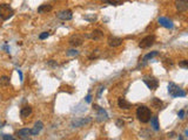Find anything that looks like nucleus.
Instances as JSON below:
<instances>
[{
  "mask_svg": "<svg viewBox=\"0 0 188 140\" xmlns=\"http://www.w3.org/2000/svg\"><path fill=\"white\" fill-rule=\"evenodd\" d=\"M136 117L141 122L146 124L151 120V117H152V111L149 110V107L145 106V105H141L136 109Z\"/></svg>",
  "mask_w": 188,
  "mask_h": 140,
  "instance_id": "obj_1",
  "label": "nucleus"
},
{
  "mask_svg": "<svg viewBox=\"0 0 188 140\" xmlns=\"http://www.w3.org/2000/svg\"><path fill=\"white\" fill-rule=\"evenodd\" d=\"M67 56H78L79 55V52L75 50V49H71V50H67Z\"/></svg>",
  "mask_w": 188,
  "mask_h": 140,
  "instance_id": "obj_25",
  "label": "nucleus"
},
{
  "mask_svg": "<svg viewBox=\"0 0 188 140\" xmlns=\"http://www.w3.org/2000/svg\"><path fill=\"white\" fill-rule=\"evenodd\" d=\"M13 14H14V11L9 5H7V4H1L0 5V19L9 20V18L13 17Z\"/></svg>",
  "mask_w": 188,
  "mask_h": 140,
  "instance_id": "obj_3",
  "label": "nucleus"
},
{
  "mask_svg": "<svg viewBox=\"0 0 188 140\" xmlns=\"http://www.w3.org/2000/svg\"><path fill=\"white\" fill-rule=\"evenodd\" d=\"M159 55V52H148L146 56H145V59H143V61H148V60H151V59H153V57H155V56H158Z\"/></svg>",
  "mask_w": 188,
  "mask_h": 140,
  "instance_id": "obj_22",
  "label": "nucleus"
},
{
  "mask_svg": "<svg viewBox=\"0 0 188 140\" xmlns=\"http://www.w3.org/2000/svg\"><path fill=\"white\" fill-rule=\"evenodd\" d=\"M86 102H87V103H91V102H92V95H91V94H88V95L86 96Z\"/></svg>",
  "mask_w": 188,
  "mask_h": 140,
  "instance_id": "obj_33",
  "label": "nucleus"
},
{
  "mask_svg": "<svg viewBox=\"0 0 188 140\" xmlns=\"http://www.w3.org/2000/svg\"><path fill=\"white\" fill-rule=\"evenodd\" d=\"M118 105H119V107L120 109H124V110H128V109H131V103L128 102V100H126L125 98H119L118 99Z\"/></svg>",
  "mask_w": 188,
  "mask_h": 140,
  "instance_id": "obj_15",
  "label": "nucleus"
},
{
  "mask_svg": "<svg viewBox=\"0 0 188 140\" xmlns=\"http://www.w3.org/2000/svg\"><path fill=\"white\" fill-rule=\"evenodd\" d=\"M56 17H58V19H60V20H63V21H68V20H71L72 18H73V14H72V11H70V9H65V11L59 12V13L56 14Z\"/></svg>",
  "mask_w": 188,
  "mask_h": 140,
  "instance_id": "obj_8",
  "label": "nucleus"
},
{
  "mask_svg": "<svg viewBox=\"0 0 188 140\" xmlns=\"http://www.w3.org/2000/svg\"><path fill=\"white\" fill-rule=\"evenodd\" d=\"M17 135L21 139H28L32 135V132L29 129H21V130L17 131Z\"/></svg>",
  "mask_w": 188,
  "mask_h": 140,
  "instance_id": "obj_14",
  "label": "nucleus"
},
{
  "mask_svg": "<svg viewBox=\"0 0 188 140\" xmlns=\"http://www.w3.org/2000/svg\"><path fill=\"white\" fill-rule=\"evenodd\" d=\"M68 42L73 47H79L84 42V36H81V35H73L71 39H70Z\"/></svg>",
  "mask_w": 188,
  "mask_h": 140,
  "instance_id": "obj_10",
  "label": "nucleus"
},
{
  "mask_svg": "<svg viewBox=\"0 0 188 140\" xmlns=\"http://www.w3.org/2000/svg\"><path fill=\"white\" fill-rule=\"evenodd\" d=\"M9 84V78L7 76L0 77V85H1V87H7Z\"/></svg>",
  "mask_w": 188,
  "mask_h": 140,
  "instance_id": "obj_23",
  "label": "nucleus"
},
{
  "mask_svg": "<svg viewBox=\"0 0 188 140\" xmlns=\"http://www.w3.org/2000/svg\"><path fill=\"white\" fill-rule=\"evenodd\" d=\"M85 19H86V20H90V21H94V20H97V15H95V14H93V17H88V15H85Z\"/></svg>",
  "mask_w": 188,
  "mask_h": 140,
  "instance_id": "obj_30",
  "label": "nucleus"
},
{
  "mask_svg": "<svg viewBox=\"0 0 188 140\" xmlns=\"http://www.w3.org/2000/svg\"><path fill=\"white\" fill-rule=\"evenodd\" d=\"M48 36H50V33H48V32H43L41 34L39 35V39H40V40H45Z\"/></svg>",
  "mask_w": 188,
  "mask_h": 140,
  "instance_id": "obj_26",
  "label": "nucleus"
},
{
  "mask_svg": "<svg viewBox=\"0 0 188 140\" xmlns=\"http://www.w3.org/2000/svg\"><path fill=\"white\" fill-rule=\"evenodd\" d=\"M47 64H48L50 67H52V68H55V67H58V63L54 61V60H50V61L47 62Z\"/></svg>",
  "mask_w": 188,
  "mask_h": 140,
  "instance_id": "obj_29",
  "label": "nucleus"
},
{
  "mask_svg": "<svg viewBox=\"0 0 188 140\" xmlns=\"http://www.w3.org/2000/svg\"><path fill=\"white\" fill-rule=\"evenodd\" d=\"M151 124H152V127L154 131H159L160 130V125H159V120H158V117H151Z\"/></svg>",
  "mask_w": 188,
  "mask_h": 140,
  "instance_id": "obj_19",
  "label": "nucleus"
},
{
  "mask_svg": "<svg viewBox=\"0 0 188 140\" xmlns=\"http://www.w3.org/2000/svg\"><path fill=\"white\" fill-rule=\"evenodd\" d=\"M104 89H105V88L102 87V85H101V87L99 88V94H98V97H100V96H101V92L104 91Z\"/></svg>",
  "mask_w": 188,
  "mask_h": 140,
  "instance_id": "obj_34",
  "label": "nucleus"
},
{
  "mask_svg": "<svg viewBox=\"0 0 188 140\" xmlns=\"http://www.w3.org/2000/svg\"><path fill=\"white\" fill-rule=\"evenodd\" d=\"M107 43L109 47H119L122 43V39L121 37H118V36H109L107 40Z\"/></svg>",
  "mask_w": 188,
  "mask_h": 140,
  "instance_id": "obj_11",
  "label": "nucleus"
},
{
  "mask_svg": "<svg viewBox=\"0 0 188 140\" xmlns=\"http://www.w3.org/2000/svg\"><path fill=\"white\" fill-rule=\"evenodd\" d=\"M115 124H117L118 127H120V129L125 126V122H124V120H122V119H118L117 122H115Z\"/></svg>",
  "mask_w": 188,
  "mask_h": 140,
  "instance_id": "obj_28",
  "label": "nucleus"
},
{
  "mask_svg": "<svg viewBox=\"0 0 188 140\" xmlns=\"http://www.w3.org/2000/svg\"><path fill=\"white\" fill-rule=\"evenodd\" d=\"M152 104L154 107H156V109H161L162 106V102L159 99V98H156V97H154L152 99Z\"/></svg>",
  "mask_w": 188,
  "mask_h": 140,
  "instance_id": "obj_21",
  "label": "nucleus"
},
{
  "mask_svg": "<svg viewBox=\"0 0 188 140\" xmlns=\"http://www.w3.org/2000/svg\"><path fill=\"white\" fill-rule=\"evenodd\" d=\"M102 36H104V33H102L101 30H99V29H95L94 32H92V33H90V34L85 35L86 39H91V40H94V41H99V40H101Z\"/></svg>",
  "mask_w": 188,
  "mask_h": 140,
  "instance_id": "obj_9",
  "label": "nucleus"
},
{
  "mask_svg": "<svg viewBox=\"0 0 188 140\" xmlns=\"http://www.w3.org/2000/svg\"><path fill=\"white\" fill-rule=\"evenodd\" d=\"M175 7L180 12H186L188 9V0H175Z\"/></svg>",
  "mask_w": 188,
  "mask_h": 140,
  "instance_id": "obj_12",
  "label": "nucleus"
},
{
  "mask_svg": "<svg viewBox=\"0 0 188 140\" xmlns=\"http://www.w3.org/2000/svg\"><path fill=\"white\" fill-rule=\"evenodd\" d=\"M168 135H169L170 138H173V137H174V135H175V133H174V132H172V133H169V134H168Z\"/></svg>",
  "mask_w": 188,
  "mask_h": 140,
  "instance_id": "obj_36",
  "label": "nucleus"
},
{
  "mask_svg": "<svg viewBox=\"0 0 188 140\" xmlns=\"http://www.w3.org/2000/svg\"><path fill=\"white\" fill-rule=\"evenodd\" d=\"M99 56H100V50H99V49H95V50L90 55V60H95V59H98Z\"/></svg>",
  "mask_w": 188,
  "mask_h": 140,
  "instance_id": "obj_24",
  "label": "nucleus"
},
{
  "mask_svg": "<svg viewBox=\"0 0 188 140\" xmlns=\"http://www.w3.org/2000/svg\"><path fill=\"white\" fill-rule=\"evenodd\" d=\"M43 127H44V124L41 122H36V125H34V127L31 130V132H32V135H38L39 133H40V131L43 130Z\"/></svg>",
  "mask_w": 188,
  "mask_h": 140,
  "instance_id": "obj_16",
  "label": "nucleus"
},
{
  "mask_svg": "<svg viewBox=\"0 0 188 140\" xmlns=\"http://www.w3.org/2000/svg\"><path fill=\"white\" fill-rule=\"evenodd\" d=\"M18 74H19V77H20V79L22 81V78H24V76H22V72H21V70H18Z\"/></svg>",
  "mask_w": 188,
  "mask_h": 140,
  "instance_id": "obj_35",
  "label": "nucleus"
},
{
  "mask_svg": "<svg viewBox=\"0 0 188 140\" xmlns=\"http://www.w3.org/2000/svg\"><path fill=\"white\" fill-rule=\"evenodd\" d=\"M51 11H52V5H50V4H44L38 7V13H46V12H51Z\"/></svg>",
  "mask_w": 188,
  "mask_h": 140,
  "instance_id": "obj_17",
  "label": "nucleus"
},
{
  "mask_svg": "<svg viewBox=\"0 0 188 140\" xmlns=\"http://www.w3.org/2000/svg\"><path fill=\"white\" fill-rule=\"evenodd\" d=\"M168 94L172 97L176 98V97H185L186 96V91H183L180 87H178L175 83L170 82L168 83Z\"/></svg>",
  "mask_w": 188,
  "mask_h": 140,
  "instance_id": "obj_2",
  "label": "nucleus"
},
{
  "mask_svg": "<svg viewBox=\"0 0 188 140\" xmlns=\"http://www.w3.org/2000/svg\"><path fill=\"white\" fill-rule=\"evenodd\" d=\"M93 109L98 111V114H97V120L99 122H106L108 119V114L106 112V110H104L102 107H100L99 105L94 104L93 105Z\"/></svg>",
  "mask_w": 188,
  "mask_h": 140,
  "instance_id": "obj_7",
  "label": "nucleus"
},
{
  "mask_svg": "<svg viewBox=\"0 0 188 140\" xmlns=\"http://www.w3.org/2000/svg\"><path fill=\"white\" fill-rule=\"evenodd\" d=\"M143 83L148 87V89H151V90H155V89H158V87H159V81L155 78V77H153V76H145L143 77Z\"/></svg>",
  "mask_w": 188,
  "mask_h": 140,
  "instance_id": "obj_6",
  "label": "nucleus"
},
{
  "mask_svg": "<svg viewBox=\"0 0 188 140\" xmlns=\"http://www.w3.org/2000/svg\"><path fill=\"white\" fill-rule=\"evenodd\" d=\"M179 65L181 68H185V69H187L188 68V61L187 60H182V61L179 63Z\"/></svg>",
  "mask_w": 188,
  "mask_h": 140,
  "instance_id": "obj_27",
  "label": "nucleus"
},
{
  "mask_svg": "<svg viewBox=\"0 0 188 140\" xmlns=\"http://www.w3.org/2000/svg\"><path fill=\"white\" fill-rule=\"evenodd\" d=\"M178 116H179L180 119H183V118H185V110H180Z\"/></svg>",
  "mask_w": 188,
  "mask_h": 140,
  "instance_id": "obj_32",
  "label": "nucleus"
},
{
  "mask_svg": "<svg viewBox=\"0 0 188 140\" xmlns=\"http://www.w3.org/2000/svg\"><path fill=\"white\" fill-rule=\"evenodd\" d=\"M102 2L108 4V5H113V6H119L124 2V0H102Z\"/></svg>",
  "mask_w": 188,
  "mask_h": 140,
  "instance_id": "obj_20",
  "label": "nucleus"
},
{
  "mask_svg": "<svg viewBox=\"0 0 188 140\" xmlns=\"http://www.w3.org/2000/svg\"><path fill=\"white\" fill-rule=\"evenodd\" d=\"M154 42H155V36H154V35H148V36L143 37L142 40L140 41L139 47H140L141 49H146V48L152 47L153 44H154Z\"/></svg>",
  "mask_w": 188,
  "mask_h": 140,
  "instance_id": "obj_5",
  "label": "nucleus"
},
{
  "mask_svg": "<svg viewBox=\"0 0 188 140\" xmlns=\"http://www.w3.org/2000/svg\"><path fill=\"white\" fill-rule=\"evenodd\" d=\"M31 113H32V107H31V106H24V107L20 110V116H21L22 118H26V117H28Z\"/></svg>",
  "mask_w": 188,
  "mask_h": 140,
  "instance_id": "obj_18",
  "label": "nucleus"
},
{
  "mask_svg": "<svg viewBox=\"0 0 188 140\" xmlns=\"http://www.w3.org/2000/svg\"><path fill=\"white\" fill-rule=\"evenodd\" d=\"M92 122L91 117H85V118H75L71 122L72 127H82V126H87Z\"/></svg>",
  "mask_w": 188,
  "mask_h": 140,
  "instance_id": "obj_4",
  "label": "nucleus"
},
{
  "mask_svg": "<svg viewBox=\"0 0 188 140\" xmlns=\"http://www.w3.org/2000/svg\"><path fill=\"white\" fill-rule=\"evenodd\" d=\"M158 21H159V24H160L162 27H165V28H169V29H172V28L174 27V25H173V21L169 20L168 18L160 17L159 19H158Z\"/></svg>",
  "mask_w": 188,
  "mask_h": 140,
  "instance_id": "obj_13",
  "label": "nucleus"
},
{
  "mask_svg": "<svg viewBox=\"0 0 188 140\" xmlns=\"http://www.w3.org/2000/svg\"><path fill=\"white\" fill-rule=\"evenodd\" d=\"M2 139L5 140H13L14 138L12 135H9V134H2Z\"/></svg>",
  "mask_w": 188,
  "mask_h": 140,
  "instance_id": "obj_31",
  "label": "nucleus"
}]
</instances>
